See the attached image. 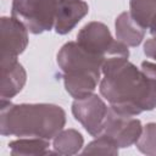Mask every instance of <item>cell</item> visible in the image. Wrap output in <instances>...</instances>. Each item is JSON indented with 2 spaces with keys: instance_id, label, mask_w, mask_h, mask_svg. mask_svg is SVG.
Returning a JSON list of instances; mask_svg holds the SVG:
<instances>
[{
  "instance_id": "1",
  "label": "cell",
  "mask_w": 156,
  "mask_h": 156,
  "mask_svg": "<svg viewBox=\"0 0 156 156\" xmlns=\"http://www.w3.org/2000/svg\"><path fill=\"white\" fill-rule=\"evenodd\" d=\"M101 72L99 90L112 108L132 116L156 108V82L128 57L106 58Z\"/></svg>"
},
{
  "instance_id": "2",
  "label": "cell",
  "mask_w": 156,
  "mask_h": 156,
  "mask_svg": "<svg viewBox=\"0 0 156 156\" xmlns=\"http://www.w3.org/2000/svg\"><path fill=\"white\" fill-rule=\"evenodd\" d=\"M66 124L65 110L55 104H12L1 99L0 133L4 136L51 140Z\"/></svg>"
},
{
  "instance_id": "3",
  "label": "cell",
  "mask_w": 156,
  "mask_h": 156,
  "mask_svg": "<svg viewBox=\"0 0 156 156\" xmlns=\"http://www.w3.org/2000/svg\"><path fill=\"white\" fill-rule=\"evenodd\" d=\"M58 0H13L11 15L33 34L51 30L55 26Z\"/></svg>"
},
{
  "instance_id": "4",
  "label": "cell",
  "mask_w": 156,
  "mask_h": 156,
  "mask_svg": "<svg viewBox=\"0 0 156 156\" xmlns=\"http://www.w3.org/2000/svg\"><path fill=\"white\" fill-rule=\"evenodd\" d=\"M77 41L89 52L105 60L113 56L129 57L128 46L113 39L108 27L102 22L93 21L83 26L77 34Z\"/></svg>"
},
{
  "instance_id": "5",
  "label": "cell",
  "mask_w": 156,
  "mask_h": 156,
  "mask_svg": "<svg viewBox=\"0 0 156 156\" xmlns=\"http://www.w3.org/2000/svg\"><path fill=\"white\" fill-rule=\"evenodd\" d=\"M105 58L85 50L78 41H68L57 52V65L63 76H90L101 79Z\"/></svg>"
},
{
  "instance_id": "6",
  "label": "cell",
  "mask_w": 156,
  "mask_h": 156,
  "mask_svg": "<svg viewBox=\"0 0 156 156\" xmlns=\"http://www.w3.org/2000/svg\"><path fill=\"white\" fill-rule=\"evenodd\" d=\"M141 133L143 124L140 119L132 115L118 112L108 106L102 134L111 138L118 147L124 149L136 144Z\"/></svg>"
},
{
  "instance_id": "7",
  "label": "cell",
  "mask_w": 156,
  "mask_h": 156,
  "mask_svg": "<svg viewBox=\"0 0 156 156\" xmlns=\"http://www.w3.org/2000/svg\"><path fill=\"white\" fill-rule=\"evenodd\" d=\"M108 106L96 94H90L72 102V115L91 136L102 134Z\"/></svg>"
},
{
  "instance_id": "8",
  "label": "cell",
  "mask_w": 156,
  "mask_h": 156,
  "mask_svg": "<svg viewBox=\"0 0 156 156\" xmlns=\"http://www.w3.org/2000/svg\"><path fill=\"white\" fill-rule=\"evenodd\" d=\"M1 62L17 60L28 45V29L15 17H1Z\"/></svg>"
},
{
  "instance_id": "9",
  "label": "cell",
  "mask_w": 156,
  "mask_h": 156,
  "mask_svg": "<svg viewBox=\"0 0 156 156\" xmlns=\"http://www.w3.org/2000/svg\"><path fill=\"white\" fill-rule=\"evenodd\" d=\"M89 12V6L84 0H58L55 30L57 34L69 33L83 17Z\"/></svg>"
},
{
  "instance_id": "10",
  "label": "cell",
  "mask_w": 156,
  "mask_h": 156,
  "mask_svg": "<svg viewBox=\"0 0 156 156\" xmlns=\"http://www.w3.org/2000/svg\"><path fill=\"white\" fill-rule=\"evenodd\" d=\"M27 73L18 60L1 62V89L0 96L4 100H11L24 87Z\"/></svg>"
},
{
  "instance_id": "11",
  "label": "cell",
  "mask_w": 156,
  "mask_h": 156,
  "mask_svg": "<svg viewBox=\"0 0 156 156\" xmlns=\"http://www.w3.org/2000/svg\"><path fill=\"white\" fill-rule=\"evenodd\" d=\"M116 39L127 46L135 48L141 44L145 37V28H143L132 17L130 12H122L117 16L115 21Z\"/></svg>"
},
{
  "instance_id": "12",
  "label": "cell",
  "mask_w": 156,
  "mask_h": 156,
  "mask_svg": "<svg viewBox=\"0 0 156 156\" xmlns=\"http://www.w3.org/2000/svg\"><path fill=\"white\" fill-rule=\"evenodd\" d=\"M10 152L12 156H45L56 154L50 151V140L43 138H20L10 141Z\"/></svg>"
},
{
  "instance_id": "13",
  "label": "cell",
  "mask_w": 156,
  "mask_h": 156,
  "mask_svg": "<svg viewBox=\"0 0 156 156\" xmlns=\"http://www.w3.org/2000/svg\"><path fill=\"white\" fill-rule=\"evenodd\" d=\"M84 147L83 135L73 128L62 129L52 139V149L58 155L72 156L82 151Z\"/></svg>"
},
{
  "instance_id": "14",
  "label": "cell",
  "mask_w": 156,
  "mask_h": 156,
  "mask_svg": "<svg viewBox=\"0 0 156 156\" xmlns=\"http://www.w3.org/2000/svg\"><path fill=\"white\" fill-rule=\"evenodd\" d=\"M129 12L136 23L147 29L156 16V0H129Z\"/></svg>"
},
{
  "instance_id": "15",
  "label": "cell",
  "mask_w": 156,
  "mask_h": 156,
  "mask_svg": "<svg viewBox=\"0 0 156 156\" xmlns=\"http://www.w3.org/2000/svg\"><path fill=\"white\" fill-rule=\"evenodd\" d=\"M135 145L141 154L156 156V122H150L143 127V133Z\"/></svg>"
},
{
  "instance_id": "16",
  "label": "cell",
  "mask_w": 156,
  "mask_h": 156,
  "mask_svg": "<svg viewBox=\"0 0 156 156\" xmlns=\"http://www.w3.org/2000/svg\"><path fill=\"white\" fill-rule=\"evenodd\" d=\"M117 144L105 134L96 136L93 141H90L87 146L83 147L82 154H107V155H117L118 154Z\"/></svg>"
},
{
  "instance_id": "17",
  "label": "cell",
  "mask_w": 156,
  "mask_h": 156,
  "mask_svg": "<svg viewBox=\"0 0 156 156\" xmlns=\"http://www.w3.org/2000/svg\"><path fill=\"white\" fill-rule=\"evenodd\" d=\"M144 54L147 57L156 60V37L150 38L144 43Z\"/></svg>"
},
{
  "instance_id": "18",
  "label": "cell",
  "mask_w": 156,
  "mask_h": 156,
  "mask_svg": "<svg viewBox=\"0 0 156 156\" xmlns=\"http://www.w3.org/2000/svg\"><path fill=\"white\" fill-rule=\"evenodd\" d=\"M141 71L152 80L156 82V63L150 62V61H143L140 66Z\"/></svg>"
},
{
  "instance_id": "19",
  "label": "cell",
  "mask_w": 156,
  "mask_h": 156,
  "mask_svg": "<svg viewBox=\"0 0 156 156\" xmlns=\"http://www.w3.org/2000/svg\"><path fill=\"white\" fill-rule=\"evenodd\" d=\"M149 28H150V33H151V35H152V37H156V16H155L154 20L151 21Z\"/></svg>"
}]
</instances>
